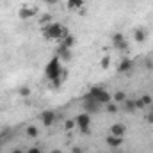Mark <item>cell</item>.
<instances>
[{"instance_id": "10", "label": "cell", "mask_w": 153, "mask_h": 153, "mask_svg": "<svg viewBox=\"0 0 153 153\" xmlns=\"http://www.w3.org/2000/svg\"><path fill=\"white\" fill-rule=\"evenodd\" d=\"M132 68H134V61H130V59H121L119 64H117V73H128Z\"/></svg>"}, {"instance_id": "19", "label": "cell", "mask_w": 153, "mask_h": 153, "mask_svg": "<svg viewBox=\"0 0 153 153\" xmlns=\"http://www.w3.org/2000/svg\"><path fill=\"white\" fill-rule=\"evenodd\" d=\"M100 66H102L103 70H107V68L111 66V57H109V55H105V57L102 59V62H100Z\"/></svg>"}, {"instance_id": "5", "label": "cell", "mask_w": 153, "mask_h": 153, "mask_svg": "<svg viewBox=\"0 0 153 153\" xmlns=\"http://www.w3.org/2000/svg\"><path fill=\"white\" fill-rule=\"evenodd\" d=\"M112 46L116 50H128V41L125 39V36L121 32H116L112 36Z\"/></svg>"}, {"instance_id": "3", "label": "cell", "mask_w": 153, "mask_h": 153, "mask_svg": "<svg viewBox=\"0 0 153 153\" xmlns=\"http://www.w3.org/2000/svg\"><path fill=\"white\" fill-rule=\"evenodd\" d=\"M87 96L89 98H93L96 103H109V102H112V96L109 94V91L105 89V87H100V85H93L91 89H89V93H87Z\"/></svg>"}, {"instance_id": "9", "label": "cell", "mask_w": 153, "mask_h": 153, "mask_svg": "<svg viewBox=\"0 0 153 153\" xmlns=\"http://www.w3.org/2000/svg\"><path fill=\"white\" fill-rule=\"evenodd\" d=\"M57 57H59L62 62L70 61V59H71V48H66V46L59 45V48H57Z\"/></svg>"}, {"instance_id": "23", "label": "cell", "mask_w": 153, "mask_h": 153, "mask_svg": "<svg viewBox=\"0 0 153 153\" xmlns=\"http://www.w3.org/2000/svg\"><path fill=\"white\" fill-rule=\"evenodd\" d=\"M134 103H135V109H144V107H146L141 98H139V100H134Z\"/></svg>"}, {"instance_id": "14", "label": "cell", "mask_w": 153, "mask_h": 153, "mask_svg": "<svg viewBox=\"0 0 153 153\" xmlns=\"http://www.w3.org/2000/svg\"><path fill=\"white\" fill-rule=\"evenodd\" d=\"M61 45L66 46V48H71V46L75 45V38H73L71 34H68V36H64V38L61 39Z\"/></svg>"}, {"instance_id": "6", "label": "cell", "mask_w": 153, "mask_h": 153, "mask_svg": "<svg viewBox=\"0 0 153 153\" xmlns=\"http://www.w3.org/2000/svg\"><path fill=\"white\" fill-rule=\"evenodd\" d=\"M36 14H38V9L36 7H29V5H22L20 11H18L20 20H29V18H34Z\"/></svg>"}, {"instance_id": "7", "label": "cell", "mask_w": 153, "mask_h": 153, "mask_svg": "<svg viewBox=\"0 0 153 153\" xmlns=\"http://www.w3.org/2000/svg\"><path fill=\"white\" fill-rule=\"evenodd\" d=\"M41 123H43L45 126H52V125L55 123V112H53V111H45V112H41Z\"/></svg>"}, {"instance_id": "25", "label": "cell", "mask_w": 153, "mask_h": 153, "mask_svg": "<svg viewBox=\"0 0 153 153\" xmlns=\"http://www.w3.org/2000/svg\"><path fill=\"white\" fill-rule=\"evenodd\" d=\"M43 2H45V4H48V5H53V4H57L59 0H43Z\"/></svg>"}, {"instance_id": "15", "label": "cell", "mask_w": 153, "mask_h": 153, "mask_svg": "<svg viewBox=\"0 0 153 153\" xmlns=\"http://www.w3.org/2000/svg\"><path fill=\"white\" fill-rule=\"evenodd\" d=\"M125 100H126V94H125L123 91H117V93L114 94V102L116 103H123Z\"/></svg>"}, {"instance_id": "20", "label": "cell", "mask_w": 153, "mask_h": 153, "mask_svg": "<svg viewBox=\"0 0 153 153\" xmlns=\"http://www.w3.org/2000/svg\"><path fill=\"white\" fill-rule=\"evenodd\" d=\"M18 93H20V96H23V98H27V96L30 94V89H29L27 85H23V87H20V91H18Z\"/></svg>"}, {"instance_id": "12", "label": "cell", "mask_w": 153, "mask_h": 153, "mask_svg": "<svg viewBox=\"0 0 153 153\" xmlns=\"http://www.w3.org/2000/svg\"><path fill=\"white\" fill-rule=\"evenodd\" d=\"M82 5H84V0H68V2H66V7H68L70 11L80 9Z\"/></svg>"}, {"instance_id": "18", "label": "cell", "mask_w": 153, "mask_h": 153, "mask_svg": "<svg viewBox=\"0 0 153 153\" xmlns=\"http://www.w3.org/2000/svg\"><path fill=\"white\" fill-rule=\"evenodd\" d=\"M38 134H39V130L36 126H29V128H27V135H29V137H38Z\"/></svg>"}, {"instance_id": "26", "label": "cell", "mask_w": 153, "mask_h": 153, "mask_svg": "<svg viewBox=\"0 0 153 153\" xmlns=\"http://www.w3.org/2000/svg\"><path fill=\"white\" fill-rule=\"evenodd\" d=\"M27 153H41V150H39V148H30Z\"/></svg>"}, {"instance_id": "1", "label": "cell", "mask_w": 153, "mask_h": 153, "mask_svg": "<svg viewBox=\"0 0 153 153\" xmlns=\"http://www.w3.org/2000/svg\"><path fill=\"white\" fill-rule=\"evenodd\" d=\"M61 62H62V61L55 55V57H52V59L48 61V64L45 66V76H46V80H50V82L53 84V87H59V85L66 80V76H68V70H62Z\"/></svg>"}, {"instance_id": "2", "label": "cell", "mask_w": 153, "mask_h": 153, "mask_svg": "<svg viewBox=\"0 0 153 153\" xmlns=\"http://www.w3.org/2000/svg\"><path fill=\"white\" fill-rule=\"evenodd\" d=\"M68 34H70L68 29L62 27V25H59V23H48L43 29V36L46 39H59L61 41L64 36H68Z\"/></svg>"}, {"instance_id": "11", "label": "cell", "mask_w": 153, "mask_h": 153, "mask_svg": "<svg viewBox=\"0 0 153 153\" xmlns=\"http://www.w3.org/2000/svg\"><path fill=\"white\" fill-rule=\"evenodd\" d=\"M105 143L111 146V148H119L121 144H123V137H116V135H107V139H105Z\"/></svg>"}, {"instance_id": "30", "label": "cell", "mask_w": 153, "mask_h": 153, "mask_svg": "<svg viewBox=\"0 0 153 153\" xmlns=\"http://www.w3.org/2000/svg\"><path fill=\"white\" fill-rule=\"evenodd\" d=\"M11 153H22V152L20 150H14V152H11Z\"/></svg>"}, {"instance_id": "27", "label": "cell", "mask_w": 153, "mask_h": 153, "mask_svg": "<svg viewBox=\"0 0 153 153\" xmlns=\"http://www.w3.org/2000/svg\"><path fill=\"white\" fill-rule=\"evenodd\" d=\"M71 153H82V150H80V148H78V146H75V148H73V150H71Z\"/></svg>"}, {"instance_id": "4", "label": "cell", "mask_w": 153, "mask_h": 153, "mask_svg": "<svg viewBox=\"0 0 153 153\" xmlns=\"http://www.w3.org/2000/svg\"><path fill=\"white\" fill-rule=\"evenodd\" d=\"M75 125L80 128L82 134H87L89 132V126H91V114L89 112H82L75 117Z\"/></svg>"}, {"instance_id": "13", "label": "cell", "mask_w": 153, "mask_h": 153, "mask_svg": "<svg viewBox=\"0 0 153 153\" xmlns=\"http://www.w3.org/2000/svg\"><path fill=\"white\" fill-rule=\"evenodd\" d=\"M134 39H135L137 43H144V41H146V32H144L143 29H135V30H134Z\"/></svg>"}, {"instance_id": "29", "label": "cell", "mask_w": 153, "mask_h": 153, "mask_svg": "<svg viewBox=\"0 0 153 153\" xmlns=\"http://www.w3.org/2000/svg\"><path fill=\"white\" fill-rule=\"evenodd\" d=\"M52 153H62V152H61V150H53Z\"/></svg>"}, {"instance_id": "8", "label": "cell", "mask_w": 153, "mask_h": 153, "mask_svg": "<svg viewBox=\"0 0 153 153\" xmlns=\"http://www.w3.org/2000/svg\"><path fill=\"white\" fill-rule=\"evenodd\" d=\"M109 134H111V135H116V137H123V135L126 134V126H125L123 123H114V125L111 126Z\"/></svg>"}, {"instance_id": "21", "label": "cell", "mask_w": 153, "mask_h": 153, "mask_svg": "<svg viewBox=\"0 0 153 153\" xmlns=\"http://www.w3.org/2000/svg\"><path fill=\"white\" fill-rule=\"evenodd\" d=\"M141 100H143V103H144L146 107H148V105H152V102H153L150 94H144V96H141Z\"/></svg>"}, {"instance_id": "22", "label": "cell", "mask_w": 153, "mask_h": 153, "mask_svg": "<svg viewBox=\"0 0 153 153\" xmlns=\"http://www.w3.org/2000/svg\"><path fill=\"white\" fill-rule=\"evenodd\" d=\"M50 20H52V16H50V14H45V16L41 18V23H43V25H48Z\"/></svg>"}, {"instance_id": "28", "label": "cell", "mask_w": 153, "mask_h": 153, "mask_svg": "<svg viewBox=\"0 0 153 153\" xmlns=\"http://www.w3.org/2000/svg\"><path fill=\"white\" fill-rule=\"evenodd\" d=\"M146 68H150V70L153 68V62H152V61H148V62H146Z\"/></svg>"}, {"instance_id": "24", "label": "cell", "mask_w": 153, "mask_h": 153, "mask_svg": "<svg viewBox=\"0 0 153 153\" xmlns=\"http://www.w3.org/2000/svg\"><path fill=\"white\" fill-rule=\"evenodd\" d=\"M64 126H66V130L73 128V126H75V119H70V121H66V125H64Z\"/></svg>"}, {"instance_id": "16", "label": "cell", "mask_w": 153, "mask_h": 153, "mask_svg": "<svg viewBox=\"0 0 153 153\" xmlns=\"http://www.w3.org/2000/svg\"><path fill=\"white\" fill-rule=\"evenodd\" d=\"M123 103H125V109H126L128 112H134V111H137V109H135V103H134V100H125Z\"/></svg>"}, {"instance_id": "17", "label": "cell", "mask_w": 153, "mask_h": 153, "mask_svg": "<svg viewBox=\"0 0 153 153\" xmlns=\"http://www.w3.org/2000/svg\"><path fill=\"white\" fill-rule=\"evenodd\" d=\"M105 109H107V112H111V114H114L116 111H117V103H116V102H109V103L105 105Z\"/></svg>"}]
</instances>
